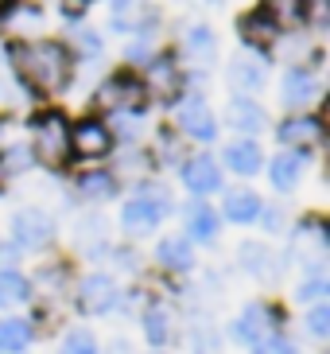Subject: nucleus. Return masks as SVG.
<instances>
[{
	"instance_id": "a878e982",
	"label": "nucleus",
	"mask_w": 330,
	"mask_h": 354,
	"mask_svg": "<svg viewBox=\"0 0 330 354\" xmlns=\"http://www.w3.org/2000/svg\"><path fill=\"white\" fill-rule=\"evenodd\" d=\"M260 12H264L276 28H291V24L303 20V0H264Z\"/></svg>"
},
{
	"instance_id": "6e6552de",
	"label": "nucleus",
	"mask_w": 330,
	"mask_h": 354,
	"mask_svg": "<svg viewBox=\"0 0 330 354\" xmlns=\"http://www.w3.org/2000/svg\"><path fill=\"white\" fill-rule=\"evenodd\" d=\"M179 129H183L191 140H202V145H210L217 136V121H214V113H210V105L202 102V97H186V102L179 105Z\"/></svg>"
},
{
	"instance_id": "a19ab883",
	"label": "nucleus",
	"mask_w": 330,
	"mask_h": 354,
	"mask_svg": "<svg viewBox=\"0 0 330 354\" xmlns=\"http://www.w3.org/2000/svg\"><path fill=\"white\" fill-rule=\"evenodd\" d=\"M82 8H86V0H62V12L66 16H82Z\"/></svg>"
},
{
	"instance_id": "bb28decb",
	"label": "nucleus",
	"mask_w": 330,
	"mask_h": 354,
	"mask_svg": "<svg viewBox=\"0 0 330 354\" xmlns=\"http://www.w3.org/2000/svg\"><path fill=\"white\" fill-rule=\"evenodd\" d=\"M109 24H113L117 32H128V28H144V8H140V0H113V12H109Z\"/></svg>"
},
{
	"instance_id": "412c9836",
	"label": "nucleus",
	"mask_w": 330,
	"mask_h": 354,
	"mask_svg": "<svg viewBox=\"0 0 330 354\" xmlns=\"http://www.w3.org/2000/svg\"><path fill=\"white\" fill-rule=\"evenodd\" d=\"M186 230H191L195 241H214L217 238V214L206 203H191L186 207Z\"/></svg>"
},
{
	"instance_id": "9d476101",
	"label": "nucleus",
	"mask_w": 330,
	"mask_h": 354,
	"mask_svg": "<svg viewBox=\"0 0 330 354\" xmlns=\"http://www.w3.org/2000/svg\"><path fill=\"white\" fill-rule=\"evenodd\" d=\"M183 183L195 191V195H210V191L222 187V167L210 156H191L183 164Z\"/></svg>"
},
{
	"instance_id": "ddd939ff",
	"label": "nucleus",
	"mask_w": 330,
	"mask_h": 354,
	"mask_svg": "<svg viewBox=\"0 0 330 354\" xmlns=\"http://www.w3.org/2000/svg\"><path fill=\"white\" fill-rule=\"evenodd\" d=\"M175 90H179L175 63H171V59H152V63H148V74H144V94L167 102V97H175Z\"/></svg>"
},
{
	"instance_id": "f704fd0d",
	"label": "nucleus",
	"mask_w": 330,
	"mask_h": 354,
	"mask_svg": "<svg viewBox=\"0 0 330 354\" xmlns=\"http://www.w3.org/2000/svg\"><path fill=\"white\" fill-rule=\"evenodd\" d=\"M253 354H295V343L284 339V335H269V339H260L253 346Z\"/></svg>"
},
{
	"instance_id": "aec40b11",
	"label": "nucleus",
	"mask_w": 330,
	"mask_h": 354,
	"mask_svg": "<svg viewBox=\"0 0 330 354\" xmlns=\"http://www.w3.org/2000/svg\"><path fill=\"white\" fill-rule=\"evenodd\" d=\"M276 35H280V28L264 12H249L245 20H241V39L249 47H269V43H276Z\"/></svg>"
},
{
	"instance_id": "6ab92c4d",
	"label": "nucleus",
	"mask_w": 330,
	"mask_h": 354,
	"mask_svg": "<svg viewBox=\"0 0 330 354\" xmlns=\"http://www.w3.org/2000/svg\"><path fill=\"white\" fill-rule=\"evenodd\" d=\"M226 167H233L237 176H257L260 171V148L257 140H233L226 148Z\"/></svg>"
},
{
	"instance_id": "39448f33",
	"label": "nucleus",
	"mask_w": 330,
	"mask_h": 354,
	"mask_svg": "<svg viewBox=\"0 0 330 354\" xmlns=\"http://www.w3.org/2000/svg\"><path fill=\"white\" fill-rule=\"evenodd\" d=\"M51 238H55V222L47 210L23 207L12 214V245L16 250H43Z\"/></svg>"
},
{
	"instance_id": "f8f14e48",
	"label": "nucleus",
	"mask_w": 330,
	"mask_h": 354,
	"mask_svg": "<svg viewBox=\"0 0 330 354\" xmlns=\"http://www.w3.org/2000/svg\"><path fill=\"white\" fill-rule=\"evenodd\" d=\"M229 82L241 94H257L260 86H264V59L260 55H237L229 63Z\"/></svg>"
},
{
	"instance_id": "b1692460",
	"label": "nucleus",
	"mask_w": 330,
	"mask_h": 354,
	"mask_svg": "<svg viewBox=\"0 0 330 354\" xmlns=\"http://www.w3.org/2000/svg\"><path fill=\"white\" fill-rule=\"evenodd\" d=\"M31 343L28 319H0V354H20Z\"/></svg>"
},
{
	"instance_id": "473e14b6",
	"label": "nucleus",
	"mask_w": 330,
	"mask_h": 354,
	"mask_svg": "<svg viewBox=\"0 0 330 354\" xmlns=\"http://www.w3.org/2000/svg\"><path fill=\"white\" fill-rule=\"evenodd\" d=\"M307 331L315 335V339H327L330 335V308L327 304H315L307 312Z\"/></svg>"
},
{
	"instance_id": "72a5a7b5",
	"label": "nucleus",
	"mask_w": 330,
	"mask_h": 354,
	"mask_svg": "<svg viewBox=\"0 0 330 354\" xmlns=\"http://www.w3.org/2000/svg\"><path fill=\"white\" fill-rule=\"evenodd\" d=\"M303 20H307L311 28H327L330 4H327V0H303Z\"/></svg>"
},
{
	"instance_id": "f03ea898",
	"label": "nucleus",
	"mask_w": 330,
	"mask_h": 354,
	"mask_svg": "<svg viewBox=\"0 0 330 354\" xmlns=\"http://www.w3.org/2000/svg\"><path fill=\"white\" fill-rule=\"evenodd\" d=\"M167 210H171V203H167V191L164 187H140V195L124 203L121 226H124L128 238H148V234L164 222Z\"/></svg>"
},
{
	"instance_id": "c85d7f7f",
	"label": "nucleus",
	"mask_w": 330,
	"mask_h": 354,
	"mask_svg": "<svg viewBox=\"0 0 330 354\" xmlns=\"http://www.w3.org/2000/svg\"><path fill=\"white\" fill-rule=\"evenodd\" d=\"M28 300V281L20 272H0V308H16Z\"/></svg>"
},
{
	"instance_id": "423d86ee",
	"label": "nucleus",
	"mask_w": 330,
	"mask_h": 354,
	"mask_svg": "<svg viewBox=\"0 0 330 354\" xmlns=\"http://www.w3.org/2000/svg\"><path fill=\"white\" fill-rule=\"evenodd\" d=\"M117 300H121L117 281H113V277H105V272H90V277L78 284V308H82L86 315H105V312H113Z\"/></svg>"
},
{
	"instance_id": "0eeeda50",
	"label": "nucleus",
	"mask_w": 330,
	"mask_h": 354,
	"mask_svg": "<svg viewBox=\"0 0 330 354\" xmlns=\"http://www.w3.org/2000/svg\"><path fill=\"white\" fill-rule=\"evenodd\" d=\"M272 308L269 304H249L245 312L233 319V327H229V335L237 339V343H249V346H257L260 339H269L272 335Z\"/></svg>"
},
{
	"instance_id": "58836bf2",
	"label": "nucleus",
	"mask_w": 330,
	"mask_h": 354,
	"mask_svg": "<svg viewBox=\"0 0 330 354\" xmlns=\"http://www.w3.org/2000/svg\"><path fill=\"white\" fill-rule=\"evenodd\" d=\"M128 59H133V63H152V43H133V47H128Z\"/></svg>"
},
{
	"instance_id": "c9c22d12",
	"label": "nucleus",
	"mask_w": 330,
	"mask_h": 354,
	"mask_svg": "<svg viewBox=\"0 0 330 354\" xmlns=\"http://www.w3.org/2000/svg\"><path fill=\"white\" fill-rule=\"evenodd\" d=\"M74 47H78L86 59H97V55H101V39H97L90 28H78V32H74Z\"/></svg>"
},
{
	"instance_id": "4be33fe9",
	"label": "nucleus",
	"mask_w": 330,
	"mask_h": 354,
	"mask_svg": "<svg viewBox=\"0 0 330 354\" xmlns=\"http://www.w3.org/2000/svg\"><path fill=\"white\" fill-rule=\"evenodd\" d=\"M222 210H226L229 222H253L260 214V198L253 195V191H229Z\"/></svg>"
},
{
	"instance_id": "ea45409f",
	"label": "nucleus",
	"mask_w": 330,
	"mask_h": 354,
	"mask_svg": "<svg viewBox=\"0 0 330 354\" xmlns=\"http://www.w3.org/2000/svg\"><path fill=\"white\" fill-rule=\"evenodd\" d=\"M16 257H20V250H16V245H0V269H4V272L16 265Z\"/></svg>"
},
{
	"instance_id": "dca6fc26",
	"label": "nucleus",
	"mask_w": 330,
	"mask_h": 354,
	"mask_svg": "<svg viewBox=\"0 0 330 354\" xmlns=\"http://www.w3.org/2000/svg\"><path fill=\"white\" fill-rule=\"evenodd\" d=\"M303 176V156L300 152H280V156H272L269 164V179L276 191H291L295 183H300Z\"/></svg>"
},
{
	"instance_id": "7c9ffc66",
	"label": "nucleus",
	"mask_w": 330,
	"mask_h": 354,
	"mask_svg": "<svg viewBox=\"0 0 330 354\" xmlns=\"http://www.w3.org/2000/svg\"><path fill=\"white\" fill-rule=\"evenodd\" d=\"M28 167H31V148H8V152H0V183L23 176Z\"/></svg>"
},
{
	"instance_id": "2eb2a0df",
	"label": "nucleus",
	"mask_w": 330,
	"mask_h": 354,
	"mask_svg": "<svg viewBox=\"0 0 330 354\" xmlns=\"http://www.w3.org/2000/svg\"><path fill=\"white\" fill-rule=\"evenodd\" d=\"M237 261H241V269L253 272V277H260V281H269V277L280 272L276 253H269V245H260V241H245V245L237 250Z\"/></svg>"
},
{
	"instance_id": "9b49d317",
	"label": "nucleus",
	"mask_w": 330,
	"mask_h": 354,
	"mask_svg": "<svg viewBox=\"0 0 330 354\" xmlns=\"http://www.w3.org/2000/svg\"><path fill=\"white\" fill-rule=\"evenodd\" d=\"M284 105H291V109H303V105H311L315 97H319V78L311 71H300V66H291L288 74H284Z\"/></svg>"
},
{
	"instance_id": "cd10ccee",
	"label": "nucleus",
	"mask_w": 330,
	"mask_h": 354,
	"mask_svg": "<svg viewBox=\"0 0 330 354\" xmlns=\"http://www.w3.org/2000/svg\"><path fill=\"white\" fill-rule=\"evenodd\" d=\"M78 191L86 198H109L117 191V179L109 171H86V176H78Z\"/></svg>"
},
{
	"instance_id": "2f4dec72",
	"label": "nucleus",
	"mask_w": 330,
	"mask_h": 354,
	"mask_svg": "<svg viewBox=\"0 0 330 354\" xmlns=\"http://www.w3.org/2000/svg\"><path fill=\"white\" fill-rule=\"evenodd\" d=\"M59 354H97V339H93V331H86V327H74V331H66Z\"/></svg>"
},
{
	"instance_id": "393cba45",
	"label": "nucleus",
	"mask_w": 330,
	"mask_h": 354,
	"mask_svg": "<svg viewBox=\"0 0 330 354\" xmlns=\"http://www.w3.org/2000/svg\"><path fill=\"white\" fill-rule=\"evenodd\" d=\"M144 339L155 346H164L171 339V312H167L164 304H152L144 312Z\"/></svg>"
},
{
	"instance_id": "c756f323",
	"label": "nucleus",
	"mask_w": 330,
	"mask_h": 354,
	"mask_svg": "<svg viewBox=\"0 0 330 354\" xmlns=\"http://www.w3.org/2000/svg\"><path fill=\"white\" fill-rule=\"evenodd\" d=\"M105 241V218L101 214H86V218H78V245L82 250H97Z\"/></svg>"
},
{
	"instance_id": "a211bd4d",
	"label": "nucleus",
	"mask_w": 330,
	"mask_h": 354,
	"mask_svg": "<svg viewBox=\"0 0 330 354\" xmlns=\"http://www.w3.org/2000/svg\"><path fill=\"white\" fill-rule=\"evenodd\" d=\"M229 125L237 129V133H260L264 129V109L257 102H249V97H233L229 102Z\"/></svg>"
},
{
	"instance_id": "4468645a",
	"label": "nucleus",
	"mask_w": 330,
	"mask_h": 354,
	"mask_svg": "<svg viewBox=\"0 0 330 354\" xmlns=\"http://www.w3.org/2000/svg\"><path fill=\"white\" fill-rule=\"evenodd\" d=\"M280 140L291 148H311L322 140V121L319 117H291L280 125Z\"/></svg>"
},
{
	"instance_id": "20e7f679",
	"label": "nucleus",
	"mask_w": 330,
	"mask_h": 354,
	"mask_svg": "<svg viewBox=\"0 0 330 354\" xmlns=\"http://www.w3.org/2000/svg\"><path fill=\"white\" fill-rule=\"evenodd\" d=\"M35 156L47 167L66 164V156H70V125H66L62 113H43L35 121Z\"/></svg>"
},
{
	"instance_id": "5701e85b",
	"label": "nucleus",
	"mask_w": 330,
	"mask_h": 354,
	"mask_svg": "<svg viewBox=\"0 0 330 354\" xmlns=\"http://www.w3.org/2000/svg\"><path fill=\"white\" fill-rule=\"evenodd\" d=\"M186 55H191L198 66H210L214 55H217L214 32H210V28H191V32H186Z\"/></svg>"
},
{
	"instance_id": "79ce46f5",
	"label": "nucleus",
	"mask_w": 330,
	"mask_h": 354,
	"mask_svg": "<svg viewBox=\"0 0 330 354\" xmlns=\"http://www.w3.org/2000/svg\"><path fill=\"white\" fill-rule=\"evenodd\" d=\"M109 354H128V346H124V343H117V346H109Z\"/></svg>"
},
{
	"instance_id": "e433bc0d",
	"label": "nucleus",
	"mask_w": 330,
	"mask_h": 354,
	"mask_svg": "<svg viewBox=\"0 0 330 354\" xmlns=\"http://www.w3.org/2000/svg\"><path fill=\"white\" fill-rule=\"evenodd\" d=\"M295 296H300L303 304H319L322 296H327V281H322V277H311L307 284H300V292H295Z\"/></svg>"
},
{
	"instance_id": "37998d69",
	"label": "nucleus",
	"mask_w": 330,
	"mask_h": 354,
	"mask_svg": "<svg viewBox=\"0 0 330 354\" xmlns=\"http://www.w3.org/2000/svg\"><path fill=\"white\" fill-rule=\"evenodd\" d=\"M4 4H8V0H0V8H4Z\"/></svg>"
},
{
	"instance_id": "4c0bfd02",
	"label": "nucleus",
	"mask_w": 330,
	"mask_h": 354,
	"mask_svg": "<svg viewBox=\"0 0 330 354\" xmlns=\"http://www.w3.org/2000/svg\"><path fill=\"white\" fill-rule=\"evenodd\" d=\"M260 222H264L269 234H280V230H284V207H269L264 214H260Z\"/></svg>"
},
{
	"instance_id": "1a4fd4ad",
	"label": "nucleus",
	"mask_w": 330,
	"mask_h": 354,
	"mask_svg": "<svg viewBox=\"0 0 330 354\" xmlns=\"http://www.w3.org/2000/svg\"><path fill=\"white\" fill-rule=\"evenodd\" d=\"M109 148H113V133H109L101 121H82V125L70 129V152H78V156L97 160V156H105Z\"/></svg>"
},
{
	"instance_id": "f3484780",
	"label": "nucleus",
	"mask_w": 330,
	"mask_h": 354,
	"mask_svg": "<svg viewBox=\"0 0 330 354\" xmlns=\"http://www.w3.org/2000/svg\"><path fill=\"white\" fill-rule=\"evenodd\" d=\"M155 261L164 265V269H175V272H183V269H191L195 265V250H191V238H164L159 241V250H155Z\"/></svg>"
},
{
	"instance_id": "7ed1b4c3",
	"label": "nucleus",
	"mask_w": 330,
	"mask_h": 354,
	"mask_svg": "<svg viewBox=\"0 0 330 354\" xmlns=\"http://www.w3.org/2000/svg\"><path fill=\"white\" fill-rule=\"evenodd\" d=\"M144 102H148L144 82L133 78V74H113V78H105L101 90L93 94V105L105 109V113H140Z\"/></svg>"
},
{
	"instance_id": "f257e3e1",
	"label": "nucleus",
	"mask_w": 330,
	"mask_h": 354,
	"mask_svg": "<svg viewBox=\"0 0 330 354\" xmlns=\"http://www.w3.org/2000/svg\"><path fill=\"white\" fill-rule=\"evenodd\" d=\"M8 55H12L16 74L39 94H59L66 86V78H70V51L62 43H51V39L16 43Z\"/></svg>"
}]
</instances>
